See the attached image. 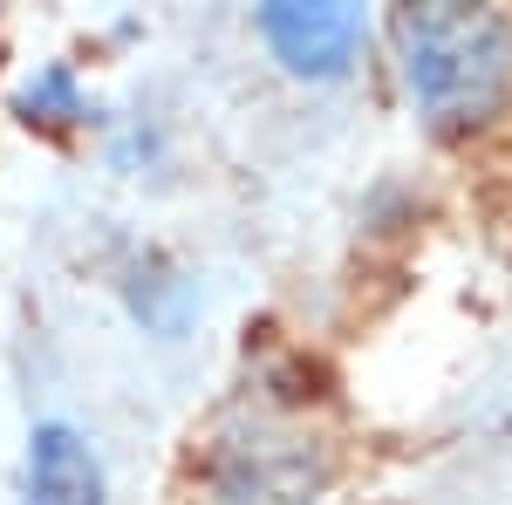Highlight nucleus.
Segmentation results:
<instances>
[{"mask_svg": "<svg viewBox=\"0 0 512 505\" xmlns=\"http://www.w3.org/2000/svg\"><path fill=\"white\" fill-rule=\"evenodd\" d=\"M403 89L431 130H472L512 103V14L499 7H396Z\"/></svg>", "mask_w": 512, "mask_h": 505, "instance_id": "f257e3e1", "label": "nucleus"}, {"mask_svg": "<svg viewBox=\"0 0 512 505\" xmlns=\"http://www.w3.org/2000/svg\"><path fill=\"white\" fill-rule=\"evenodd\" d=\"M260 35H267V48L280 55V69L328 82L355 62L369 21H362V7H335V0H321V7L280 0V7H260Z\"/></svg>", "mask_w": 512, "mask_h": 505, "instance_id": "7ed1b4c3", "label": "nucleus"}, {"mask_svg": "<svg viewBox=\"0 0 512 505\" xmlns=\"http://www.w3.org/2000/svg\"><path fill=\"white\" fill-rule=\"evenodd\" d=\"M14 110L28 123H82V89H76V76L55 62V69H41V76L14 96Z\"/></svg>", "mask_w": 512, "mask_h": 505, "instance_id": "39448f33", "label": "nucleus"}, {"mask_svg": "<svg viewBox=\"0 0 512 505\" xmlns=\"http://www.w3.org/2000/svg\"><path fill=\"white\" fill-rule=\"evenodd\" d=\"M321 478H328L321 451L287 430H239L212 451V499L219 505H315Z\"/></svg>", "mask_w": 512, "mask_h": 505, "instance_id": "f03ea898", "label": "nucleus"}, {"mask_svg": "<svg viewBox=\"0 0 512 505\" xmlns=\"http://www.w3.org/2000/svg\"><path fill=\"white\" fill-rule=\"evenodd\" d=\"M21 505H103V465L69 424H35L28 437V499Z\"/></svg>", "mask_w": 512, "mask_h": 505, "instance_id": "20e7f679", "label": "nucleus"}]
</instances>
